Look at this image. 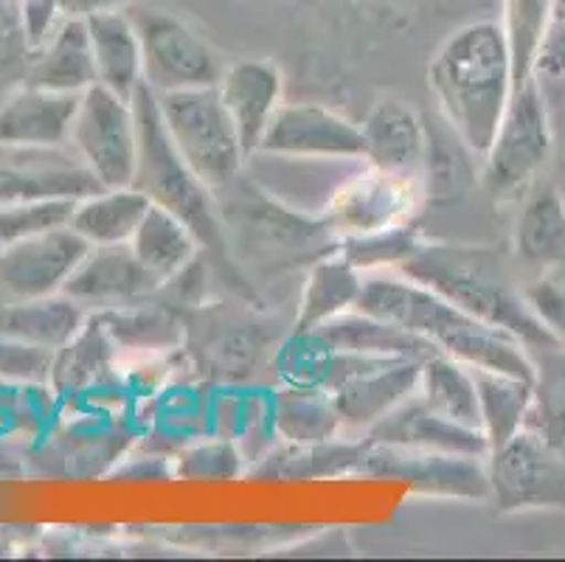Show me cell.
I'll return each mask as SVG.
<instances>
[{"label": "cell", "mask_w": 565, "mask_h": 562, "mask_svg": "<svg viewBox=\"0 0 565 562\" xmlns=\"http://www.w3.org/2000/svg\"><path fill=\"white\" fill-rule=\"evenodd\" d=\"M557 20H565V0H557Z\"/></svg>", "instance_id": "obj_45"}, {"label": "cell", "mask_w": 565, "mask_h": 562, "mask_svg": "<svg viewBox=\"0 0 565 562\" xmlns=\"http://www.w3.org/2000/svg\"><path fill=\"white\" fill-rule=\"evenodd\" d=\"M419 400L439 416L459 422L467 427H479V389H476V369L448 354H434L419 365Z\"/></svg>", "instance_id": "obj_34"}, {"label": "cell", "mask_w": 565, "mask_h": 562, "mask_svg": "<svg viewBox=\"0 0 565 562\" xmlns=\"http://www.w3.org/2000/svg\"><path fill=\"white\" fill-rule=\"evenodd\" d=\"M94 316L113 340L118 358H169L186 347V318L169 304H156V296Z\"/></svg>", "instance_id": "obj_22"}, {"label": "cell", "mask_w": 565, "mask_h": 562, "mask_svg": "<svg viewBox=\"0 0 565 562\" xmlns=\"http://www.w3.org/2000/svg\"><path fill=\"white\" fill-rule=\"evenodd\" d=\"M94 51L87 38L85 18H68L56 25L54 34L40 45L29 85L56 93H85L96 85Z\"/></svg>", "instance_id": "obj_28"}, {"label": "cell", "mask_w": 565, "mask_h": 562, "mask_svg": "<svg viewBox=\"0 0 565 562\" xmlns=\"http://www.w3.org/2000/svg\"><path fill=\"white\" fill-rule=\"evenodd\" d=\"M428 91L461 147L484 158L515 93V62L501 20H470L428 62Z\"/></svg>", "instance_id": "obj_1"}, {"label": "cell", "mask_w": 565, "mask_h": 562, "mask_svg": "<svg viewBox=\"0 0 565 562\" xmlns=\"http://www.w3.org/2000/svg\"><path fill=\"white\" fill-rule=\"evenodd\" d=\"M554 155L546 82L534 74L515 87L490 149L481 158V189L495 205H518L543 178Z\"/></svg>", "instance_id": "obj_5"}, {"label": "cell", "mask_w": 565, "mask_h": 562, "mask_svg": "<svg viewBox=\"0 0 565 562\" xmlns=\"http://www.w3.org/2000/svg\"><path fill=\"white\" fill-rule=\"evenodd\" d=\"M85 307L56 293L45 298H0V335L56 352L87 321Z\"/></svg>", "instance_id": "obj_27"}, {"label": "cell", "mask_w": 565, "mask_h": 562, "mask_svg": "<svg viewBox=\"0 0 565 562\" xmlns=\"http://www.w3.org/2000/svg\"><path fill=\"white\" fill-rule=\"evenodd\" d=\"M534 74L541 76L543 82L565 79V20H554L546 43L537 54Z\"/></svg>", "instance_id": "obj_44"}, {"label": "cell", "mask_w": 565, "mask_h": 562, "mask_svg": "<svg viewBox=\"0 0 565 562\" xmlns=\"http://www.w3.org/2000/svg\"><path fill=\"white\" fill-rule=\"evenodd\" d=\"M0 251H3V240H0Z\"/></svg>", "instance_id": "obj_46"}, {"label": "cell", "mask_w": 565, "mask_h": 562, "mask_svg": "<svg viewBox=\"0 0 565 562\" xmlns=\"http://www.w3.org/2000/svg\"><path fill=\"white\" fill-rule=\"evenodd\" d=\"M399 273L436 290L487 327L518 338L526 349L557 343L529 307L512 267L492 247L423 242Z\"/></svg>", "instance_id": "obj_3"}, {"label": "cell", "mask_w": 565, "mask_h": 562, "mask_svg": "<svg viewBox=\"0 0 565 562\" xmlns=\"http://www.w3.org/2000/svg\"><path fill=\"white\" fill-rule=\"evenodd\" d=\"M323 3H338V7H352L361 14L374 20H411L428 0H323Z\"/></svg>", "instance_id": "obj_43"}, {"label": "cell", "mask_w": 565, "mask_h": 562, "mask_svg": "<svg viewBox=\"0 0 565 562\" xmlns=\"http://www.w3.org/2000/svg\"><path fill=\"white\" fill-rule=\"evenodd\" d=\"M116 347L107 338L99 318L90 312L76 338L68 340L63 349H56L49 385L60 396H85L99 389L107 378H116Z\"/></svg>", "instance_id": "obj_29"}, {"label": "cell", "mask_w": 565, "mask_h": 562, "mask_svg": "<svg viewBox=\"0 0 565 562\" xmlns=\"http://www.w3.org/2000/svg\"><path fill=\"white\" fill-rule=\"evenodd\" d=\"M138 0H20L29 43L43 45L54 29L68 18H87L99 9H125Z\"/></svg>", "instance_id": "obj_40"}, {"label": "cell", "mask_w": 565, "mask_h": 562, "mask_svg": "<svg viewBox=\"0 0 565 562\" xmlns=\"http://www.w3.org/2000/svg\"><path fill=\"white\" fill-rule=\"evenodd\" d=\"M158 107L172 147L214 194L239 180L248 158L217 87L161 93Z\"/></svg>", "instance_id": "obj_6"}, {"label": "cell", "mask_w": 565, "mask_h": 562, "mask_svg": "<svg viewBox=\"0 0 565 562\" xmlns=\"http://www.w3.org/2000/svg\"><path fill=\"white\" fill-rule=\"evenodd\" d=\"M423 242L425 240L416 234L414 225H405V229H392L380 231V234L341 240L338 254H341L343 259L352 262L361 273L399 271Z\"/></svg>", "instance_id": "obj_37"}, {"label": "cell", "mask_w": 565, "mask_h": 562, "mask_svg": "<svg viewBox=\"0 0 565 562\" xmlns=\"http://www.w3.org/2000/svg\"><path fill=\"white\" fill-rule=\"evenodd\" d=\"M476 389H479L481 433L487 436L490 450H495L532 420L534 385L532 380L515 374L476 369Z\"/></svg>", "instance_id": "obj_32"}, {"label": "cell", "mask_w": 565, "mask_h": 562, "mask_svg": "<svg viewBox=\"0 0 565 562\" xmlns=\"http://www.w3.org/2000/svg\"><path fill=\"white\" fill-rule=\"evenodd\" d=\"M79 96L25 85L0 105V147H65Z\"/></svg>", "instance_id": "obj_21"}, {"label": "cell", "mask_w": 565, "mask_h": 562, "mask_svg": "<svg viewBox=\"0 0 565 562\" xmlns=\"http://www.w3.org/2000/svg\"><path fill=\"white\" fill-rule=\"evenodd\" d=\"M363 439L374 442V445H394L425 453L490 456L487 436L479 427H467L448 416H439L419 400V394L408 396L399 409L383 416Z\"/></svg>", "instance_id": "obj_20"}, {"label": "cell", "mask_w": 565, "mask_h": 562, "mask_svg": "<svg viewBox=\"0 0 565 562\" xmlns=\"http://www.w3.org/2000/svg\"><path fill=\"white\" fill-rule=\"evenodd\" d=\"M259 155L290 161H363L361 124L316 102H285Z\"/></svg>", "instance_id": "obj_13"}, {"label": "cell", "mask_w": 565, "mask_h": 562, "mask_svg": "<svg viewBox=\"0 0 565 562\" xmlns=\"http://www.w3.org/2000/svg\"><path fill=\"white\" fill-rule=\"evenodd\" d=\"M425 198L428 185L423 180L399 178L361 161L358 172L347 174L327 194L318 216L341 242L414 225Z\"/></svg>", "instance_id": "obj_7"}, {"label": "cell", "mask_w": 565, "mask_h": 562, "mask_svg": "<svg viewBox=\"0 0 565 562\" xmlns=\"http://www.w3.org/2000/svg\"><path fill=\"white\" fill-rule=\"evenodd\" d=\"M366 439L363 436H338L318 445H281L279 450H270L259 458V467H254V476L262 478H327L347 476L354 473L358 458H361Z\"/></svg>", "instance_id": "obj_33"}, {"label": "cell", "mask_w": 565, "mask_h": 562, "mask_svg": "<svg viewBox=\"0 0 565 562\" xmlns=\"http://www.w3.org/2000/svg\"><path fill=\"white\" fill-rule=\"evenodd\" d=\"M90 251L71 225L3 245L0 298H45L63 293L68 278Z\"/></svg>", "instance_id": "obj_15"}, {"label": "cell", "mask_w": 565, "mask_h": 562, "mask_svg": "<svg viewBox=\"0 0 565 562\" xmlns=\"http://www.w3.org/2000/svg\"><path fill=\"white\" fill-rule=\"evenodd\" d=\"M141 38L143 85L152 93L192 91V87H217L225 65L214 45L198 34L192 25L174 12L156 7H130Z\"/></svg>", "instance_id": "obj_8"}, {"label": "cell", "mask_w": 565, "mask_h": 562, "mask_svg": "<svg viewBox=\"0 0 565 562\" xmlns=\"http://www.w3.org/2000/svg\"><path fill=\"white\" fill-rule=\"evenodd\" d=\"M276 439L287 445H318L343 433L341 414L327 389L316 385H279L270 391Z\"/></svg>", "instance_id": "obj_30"}, {"label": "cell", "mask_w": 565, "mask_h": 562, "mask_svg": "<svg viewBox=\"0 0 565 562\" xmlns=\"http://www.w3.org/2000/svg\"><path fill=\"white\" fill-rule=\"evenodd\" d=\"M363 282H366V273L358 271L338 251L312 262L305 285H301L299 304H296L292 332L321 329L323 324L335 321L338 316L358 307Z\"/></svg>", "instance_id": "obj_24"}, {"label": "cell", "mask_w": 565, "mask_h": 562, "mask_svg": "<svg viewBox=\"0 0 565 562\" xmlns=\"http://www.w3.org/2000/svg\"><path fill=\"white\" fill-rule=\"evenodd\" d=\"M354 476L399 478L408 484L411 492L425 495V498H454V501L490 498L487 456L408 450V447L374 445L366 439Z\"/></svg>", "instance_id": "obj_12"}, {"label": "cell", "mask_w": 565, "mask_h": 562, "mask_svg": "<svg viewBox=\"0 0 565 562\" xmlns=\"http://www.w3.org/2000/svg\"><path fill=\"white\" fill-rule=\"evenodd\" d=\"M68 147L102 189L132 185L138 167V118L132 99L90 85L79 96Z\"/></svg>", "instance_id": "obj_10"}, {"label": "cell", "mask_w": 565, "mask_h": 562, "mask_svg": "<svg viewBox=\"0 0 565 562\" xmlns=\"http://www.w3.org/2000/svg\"><path fill=\"white\" fill-rule=\"evenodd\" d=\"M74 205L76 200H29V203L0 205V240L9 245L71 225Z\"/></svg>", "instance_id": "obj_38"}, {"label": "cell", "mask_w": 565, "mask_h": 562, "mask_svg": "<svg viewBox=\"0 0 565 562\" xmlns=\"http://www.w3.org/2000/svg\"><path fill=\"white\" fill-rule=\"evenodd\" d=\"M523 293L537 321L552 332L557 343H565V271L529 276L523 282Z\"/></svg>", "instance_id": "obj_42"}, {"label": "cell", "mask_w": 565, "mask_h": 562, "mask_svg": "<svg viewBox=\"0 0 565 562\" xmlns=\"http://www.w3.org/2000/svg\"><path fill=\"white\" fill-rule=\"evenodd\" d=\"M512 259L529 276L565 271V192L541 178L518 203Z\"/></svg>", "instance_id": "obj_19"}, {"label": "cell", "mask_w": 565, "mask_h": 562, "mask_svg": "<svg viewBox=\"0 0 565 562\" xmlns=\"http://www.w3.org/2000/svg\"><path fill=\"white\" fill-rule=\"evenodd\" d=\"M354 309L419 335L436 352L461 360L470 369L534 380L532 354L521 340L467 316L454 301L399 271L366 273Z\"/></svg>", "instance_id": "obj_2"}, {"label": "cell", "mask_w": 565, "mask_h": 562, "mask_svg": "<svg viewBox=\"0 0 565 562\" xmlns=\"http://www.w3.org/2000/svg\"><path fill=\"white\" fill-rule=\"evenodd\" d=\"M102 185L65 147H0V205L29 200H82Z\"/></svg>", "instance_id": "obj_14"}, {"label": "cell", "mask_w": 565, "mask_h": 562, "mask_svg": "<svg viewBox=\"0 0 565 562\" xmlns=\"http://www.w3.org/2000/svg\"><path fill=\"white\" fill-rule=\"evenodd\" d=\"M534 363V405L529 425L565 450V343L529 349Z\"/></svg>", "instance_id": "obj_36"}, {"label": "cell", "mask_w": 565, "mask_h": 562, "mask_svg": "<svg viewBox=\"0 0 565 562\" xmlns=\"http://www.w3.org/2000/svg\"><path fill=\"white\" fill-rule=\"evenodd\" d=\"M323 338V343L332 352L366 354V358H394V360H428L436 352L428 340L408 329L388 324L383 318H374L363 309H349L335 321L323 324L321 329H312Z\"/></svg>", "instance_id": "obj_26"}, {"label": "cell", "mask_w": 565, "mask_h": 562, "mask_svg": "<svg viewBox=\"0 0 565 562\" xmlns=\"http://www.w3.org/2000/svg\"><path fill=\"white\" fill-rule=\"evenodd\" d=\"M127 245L161 290L172 285L181 273H186L203 254L194 231L183 223L181 216H174L172 211L161 209V205H150V211L143 214L141 225Z\"/></svg>", "instance_id": "obj_25"}, {"label": "cell", "mask_w": 565, "mask_h": 562, "mask_svg": "<svg viewBox=\"0 0 565 562\" xmlns=\"http://www.w3.org/2000/svg\"><path fill=\"white\" fill-rule=\"evenodd\" d=\"M423 360L366 358V354H332L327 391L335 400L343 433L366 436L383 416L399 409L419 389Z\"/></svg>", "instance_id": "obj_11"}, {"label": "cell", "mask_w": 565, "mask_h": 562, "mask_svg": "<svg viewBox=\"0 0 565 562\" xmlns=\"http://www.w3.org/2000/svg\"><path fill=\"white\" fill-rule=\"evenodd\" d=\"M501 25L515 62V87L534 76L537 54L557 20V0H501Z\"/></svg>", "instance_id": "obj_35"}, {"label": "cell", "mask_w": 565, "mask_h": 562, "mask_svg": "<svg viewBox=\"0 0 565 562\" xmlns=\"http://www.w3.org/2000/svg\"><path fill=\"white\" fill-rule=\"evenodd\" d=\"M361 136L363 163L428 185L430 132L414 107L385 96L361 121Z\"/></svg>", "instance_id": "obj_17"}, {"label": "cell", "mask_w": 565, "mask_h": 562, "mask_svg": "<svg viewBox=\"0 0 565 562\" xmlns=\"http://www.w3.org/2000/svg\"><path fill=\"white\" fill-rule=\"evenodd\" d=\"M161 287L141 267L130 245H96L85 254L63 296L85 307L87 312L127 307V304L147 301L158 296Z\"/></svg>", "instance_id": "obj_18"}, {"label": "cell", "mask_w": 565, "mask_h": 562, "mask_svg": "<svg viewBox=\"0 0 565 562\" xmlns=\"http://www.w3.org/2000/svg\"><path fill=\"white\" fill-rule=\"evenodd\" d=\"M217 91L250 163L259 155L270 121L285 105V74L274 60L243 56L225 65Z\"/></svg>", "instance_id": "obj_16"}, {"label": "cell", "mask_w": 565, "mask_h": 562, "mask_svg": "<svg viewBox=\"0 0 565 562\" xmlns=\"http://www.w3.org/2000/svg\"><path fill=\"white\" fill-rule=\"evenodd\" d=\"M54 354L56 352L51 349L32 347V343L0 335V383L49 385Z\"/></svg>", "instance_id": "obj_41"}, {"label": "cell", "mask_w": 565, "mask_h": 562, "mask_svg": "<svg viewBox=\"0 0 565 562\" xmlns=\"http://www.w3.org/2000/svg\"><path fill=\"white\" fill-rule=\"evenodd\" d=\"M243 453L234 439L212 436L194 445H183L181 456L174 462L178 476L189 481H217V478H236L243 470Z\"/></svg>", "instance_id": "obj_39"}, {"label": "cell", "mask_w": 565, "mask_h": 562, "mask_svg": "<svg viewBox=\"0 0 565 562\" xmlns=\"http://www.w3.org/2000/svg\"><path fill=\"white\" fill-rule=\"evenodd\" d=\"M132 107L138 118V167L132 185L141 189L152 205H161L174 216H181L200 240L203 254L212 256L234 290L254 298V287L245 285V278L236 273L231 262L228 231H225L217 194L183 163L178 149L172 147L161 121L158 96L150 87L141 85L132 96Z\"/></svg>", "instance_id": "obj_4"}, {"label": "cell", "mask_w": 565, "mask_h": 562, "mask_svg": "<svg viewBox=\"0 0 565 562\" xmlns=\"http://www.w3.org/2000/svg\"><path fill=\"white\" fill-rule=\"evenodd\" d=\"M559 82H565V79H559Z\"/></svg>", "instance_id": "obj_47"}, {"label": "cell", "mask_w": 565, "mask_h": 562, "mask_svg": "<svg viewBox=\"0 0 565 562\" xmlns=\"http://www.w3.org/2000/svg\"><path fill=\"white\" fill-rule=\"evenodd\" d=\"M490 498L498 515L559 509L565 512V456L537 427L526 425L490 450Z\"/></svg>", "instance_id": "obj_9"}, {"label": "cell", "mask_w": 565, "mask_h": 562, "mask_svg": "<svg viewBox=\"0 0 565 562\" xmlns=\"http://www.w3.org/2000/svg\"><path fill=\"white\" fill-rule=\"evenodd\" d=\"M150 205V198L136 185L99 189V192L76 200L71 229L90 247L127 245Z\"/></svg>", "instance_id": "obj_31"}, {"label": "cell", "mask_w": 565, "mask_h": 562, "mask_svg": "<svg viewBox=\"0 0 565 562\" xmlns=\"http://www.w3.org/2000/svg\"><path fill=\"white\" fill-rule=\"evenodd\" d=\"M85 23L99 85L125 99H132L138 87L143 85V60L141 38H138L130 7L99 9V12L87 14Z\"/></svg>", "instance_id": "obj_23"}]
</instances>
